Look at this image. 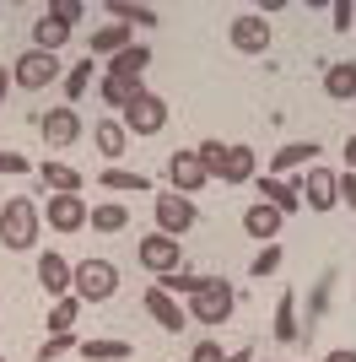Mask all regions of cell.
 <instances>
[{
	"label": "cell",
	"instance_id": "obj_12",
	"mask_svg": "<svg viewBox=\"0 0 356 362\" xmlns=\"http://www.w3.org/2000/svg\"><path fill=\"white\" fill-rule=\"evenodd\" d=\"M92 206L81 195H49L44 200V222L54 227V233H76V227H87Z\"/></svg>",
	"mask_w": 356,
	"mask_h": 362
},
{
	"label": "cell",
	"instance_id": "obj_8",
	"mask_svg": "<svg viewBox=\"0 0 356 362\" xmlns=\"http://www.w3.org/2000/svg\"><path fill=\"white\" fill-rule=\"evenodd\" d=\"M135 259H141L151 276H167V271H178V259H184V238H167V233H146V238L135 243Z\"/></svg>",
	"mask_w": 356,
	"mask_h": 362
},
{
	"label": "cell",
	"instance_id": "obj_10",
	"mask_svg": "<svg viewBox=\"0 0 356 362\" xmlns=\"http://www.w3.org/2000/svg\"><path fill=\"white\" fill-rule=\"evenodd\" d=\"M151 211H157V233H167V238H184L194 227V200L189 195H173V189H167V195L151 200Z\"/></svg>",
	"mask_w": 356,
	"mask_h": 362
},
{
	"label": "cell",
	"instance_id": "obj_32",
	"mask_svg": "<svg viewBox=\"0 0 356 362\" xmlns=\"http://www.w3.org/2000/svg\"><path fill=\"white\" fill-rule=\"evenodd\" d=\"M92 76H97V65H92V54L81 65H71V71H65V103H81V98H87V87H92Z\"/></svg>",
	"mask_w": 356,
	"mask_h": 362
},
{
	"label": "cell",
	"instance_id": "obj_20",
	"mask_svg": "<svg viewBox=\"0 0 356 362\" xmlns=\"http://www.w3.org/2000/svg\"><path fill=\"white\" fill-rule=\"evenodd\" d=\"M270 335H275L281 346H297V341H302V319H297V292H281V303H275V325H270Z\"/></svg>",
	"mask_w": 356,
	"mask_h": 362
},
{
	"label": "cell",
	"instance_id": "obj_44",
	"mask_svg": "<svg viewBox=\"0 0 356 362\" xmlns=\"http://www.w3.org/2000/svg\"><path fill=\"white\" fill-rule=\"evenodd\" d=\"M6 87H11V71H6V65H0V103H6Z\"/></svg>",
	"mask_w": 356,
	"mask_h": 362
},
{
	"label": "cell",
	"instance_id": "obj_36",
	"mask_svg": "<svg viewBox=\"0 0 356 362\" xmlns=\"http://www.w3.org/2000/svg\"><path fill=\"white\" fill-rule=\"evenodd\" d=\"M71 346H76V335H49L44 346H38V362H54V357H65Z\"/></svg>",
	"mask_w": 356,
	"mask_h": 362
},
{
	"label": "cell",
	"instance_id": "obj_5",
	"mask_svg": "<svg viewBox=\"0 0 356 362\" xmlns=\"http://www.w3.org/2000/svg\"><path fill=\"white\" fill-rule=\"evenodd\" d=\"M119 292V265L114 259H81L76 265V298L81 303H108Z\"/></svg>",
	"mask_w": 356,
	"mask_h": 362
},
{
	"label": "cell",
	"instance_id": "obj_19",
	"mask_svg": "<svg viewBox=\"0 0 356 362\" xmlns=\"http://www.w3.org/2000/svg\"><path fill=\"white\" fill-rule=\"evenodd\" d=\"M92 141H97V151H103L108 163H119V157L130 151V130L119 124V114H114V119H97V124H92Z\"/></svg>",
	"mask_w": 356,
	"mask_h": 362
},
{
	"label": "cell",
	"instance_id": "obj_15",
	"mask_svg": "<svg viewBox=\"0 0 356 362\" xmlns=\"http://www.w3.org/2000/svg\"><path fill=\"white\" fill-rule=\"evenodd\" d=\"M38 130H44L49 146H71V141L81 136V114H76L71 103H65V108H49L44 119H38Z\"/></svg>",
	"mask_w": 356,
	"mask_h": 362
},
{
	"label": "cell",
	"instance_id": "obj_21",
	"mask_svg": "<svg viewBox=\"0 0 356 362\" xmlns=\"http://www.w3.org/2000/svg\"><path fill=\"white\" fill-rule=\"evenodd\" d=\"M146 65H151V49H146V44H130L124 54H114V60L103 65V76H119V81H141V76H146Z\"/></svg>",
	"mask_w": 356,
	"mask_h": 362
},
{
	"label": "cell",
	"instance_id": "obj_24",
	"mask_svg": "<svg viewBox=\"0 0 356 362\" xmlns=\"http://www.w3.org/2000/svg\"><path fill=\"white\" fill-rule=\"evenodd\" d=\"M38 184H44L49 195H81V173L71 163H44L38 168Z\"/></svg>",
	"mask_w": 356,
	"mask_h": 362
},
{
	"label": "cell",
	"instance_id": "obj_22",
	"mask_svg": "<svg viewBox=\"0 0 356 362\" xmlns=\"http://www.w3.org/2000/svg\"><path fill=\"white\" fill-rule=\"evenodd\" d=\"M324 92L335 103H351L356 98V60H329L324 65Z\"/></svg>",
	"mask_w": 356,
	"mask_h": 362
},
{
	"label": "cell",
	"instance_id": "obj_30",
	"mask_svg": "<svg viewBox=\"0 0 356 362\" xmlns=\"http://www.w3.org/2000/svg\"><path fill=\"white\" fill-rule=\"evenodd\" d=\"M210 276H194V271H167V276H157V281H151V287H162L167 298H194V292L206 287Z\"/></svg>",
	"mask_w": 356,
	"mask_h": 362
},
{
	"label": "cell",
	"instance_id": "obj_17",
	"mask_svg": "<svg viewBox=\"0 0 356 362\" xmlns=\"http://www.w3.org/2000/svg\"><path fill=\"white\" fill-rule=\"evenodd\" d=\"M146 314L157 319V325H162V330H184V325H189V314H184V308H178V298H167L162 287H146Z\"/></svg>",
	"mask_w": 356,
	"mask_h": 362
},
{
	"label": "cell",
	"instance_id": "obj_11",
	"mask_svg": "<svg viewBox=\"0 0 356 362\" xmlns=\"http://www.w3.org/2000/svg\"><path fill=\"white\" fill-rule=\"evenodd\" d=\"M297 189H302L308 211H335L340 206V173H329V168H308V179L297 184Z\"/></svg>",
	"mask_w": 356,
	"mask_h": 362
},
{
	"label": "cell",
	"instance_id": "obj_9",
	"mask_svg": "<svg viewBox=\"0 0 356 362\" xmlns=\"http://www.w3.org/2000/svg\"><path fill=\"white\" fill-rule=\"evenodd\" d=\"M227 38H232V49H237V54H265V49H270V38H275V28L265 22V11H243V16H232Z\"/></svg>",
	"mask_w": 356,
	"mask_h": 362
},
{
	"label": "cell",
	"instance_id": "obj_3",
	"mask_svg": "<svg viewBox=\"0 0 356 362\" xmlns=\"http://www.w3.org/2000/svg\"><path fill=\"white\" fill-rule=\"evenodd\" d=\"M59 76H65V65L49 49H22L11 60V87H22V92H44V87H54Z\"/></svg>",
	"mask_w": 356,
	"mask_h": 362
},
{
	"label": "cell",
	"instance_id": "obj_6",
	"mask_svg": "<svg viewBox=\"0 0 356 362\" xmlns=\"http://www.w3.org/2000/svg\"><path fill=\"white\" fill-rule=\"evenodd\" d=\"M119 124H124L130 136H162L167 130V103L157 98V92H141V98L119 114Z\"/></svg>",
	"mask_w": 356,
	"mask_h": 362
},
{
	"label": "cell",
	"instance_id": "obj_42",
	"mask_svg": "<svg viewBox=\"0 0 356 362\" xmlns=\"http://www.w3.org/2000/svg\"><path fill=\"white\" fill-rule=\"evenodd\" d=\"M324 362H356V351H351V346H335V351H329Z\"/></svg>",
	"mask_w": 356,
	"mask_h": 362
},
{
	"label": "cell",
	"instance_id": "obj_1",
	"mask_svg": "<svg viewBox=\"0 0 356 362\" xmlns=\"http://www.w3.org/2000/svg\"><path fill=\"white\" fill-rule=\"evenodd\" d=\"M200 157H206L210 179H222V184H254V179H259V151L243 146V141H232V146L206 141V146H200Z\"/></svg>",
	"mask_w": 356,
	"mask_h": 362
},
{
	"label": "cell",
	"instance_id": "obj_29",
	"mask_svg": "<svg viewBox=\"0 0 356 362\" xmlns=\"http://www.w3.org/2000/svg\"><path fill=\"white\" fill-rule=\"evenodd\" d=\"M97 184H103V189H124V195H151V179L135 173V168H108Z\"/></svg>",
	"mask_w": 356,
	"mask_h": 362
},
{
	"label": "cell",
	"instance_id": "obj_23",
	"mask_svg": "<svg viewBox=\"0 0 356 362\" xmlns=\"http://www.w3.org/2000/svg\"><path fill=\"white\" fill-rule=\"evenodd\" d=\"M135 44V28H124V22H108V28L92 33V60L103 54V60H114V54H124V49Z\"/></svg>",
	"mask_w": 356,
	"mask_h": 362
},
{
	"label": "cell",
	"instance_id": "obj_18",
	"mask_svg": "<svg viewBox=\"0 0 356 362\" xmlns=\"http://www.w3.org/2000/svg\"><path fill=\"white\" fill-rule=\"evenodd\" d=\"M313 157H319L313 141H292V146H281L275 157H270V179H286V173H297V168H313Z\"/></svg>",
	"mask_w": 356,
	"mask_h": 362
},
{
	"label": "cell",
	"instance_id": "obj_26",
	"mask_svg": "<svg viewBox=\"0 0 356 362\" xmlns=\"http://www.w3.org/2000/svg\"><path fill=\"white\" fill-rule=\"evenodd\" d=\"M76 351H81L87 362H130L135 357L130 341H97V335H92V341H76Z\"/></svg>",
	"mask_w": 356,
	"mask_h": 362
},
{
	"label": "cell",
	"instance_id": "obj_27",
	"mask_svg": "<svg viewBox=\"0 0 356 362\" xmlns=\"http://www.w3.org/2000/svg\"><path fill=\"white\" fill-rule=\"evenodd\" d=\"M141 92H146L141 81H119V76H103V81H97V98H103L108 108H119V114H124V108H130Z\"/></svg>",
	"mask_w": 356,
	"mask_h": 362
},
{
	"label": "cell",
	"instance_id": "obj_38",
	"mask_svg": "<svg viewBox=\"0 0 356 362\" xmlns=\"http://www.w3.org/2000/svg\"><path fill=\"white\" fill-rule=\"evenodd\" d=\"M189 362H227V351L216 346V341H200V346L189 351Z\"/></svg>",
	"mask_w": 356,
	"mask_h": 362
},
{
	"label": "cell",
	"instance_id": "obj_13",
	"mask_svg": "<svg viewBox=\"0 0 356 362\" xmlns=\"http://www.w3.org/2000/svg\"><path fill=\"white\" fill-rule=\"evenodd\" d=\"M38 287H44L49 298H71V292H76V265H65L54 249L38 255Z\"/></svg>",
	"mask_w": 356,
	"mask_h": 362
},
{
	"label": "cell",
	"instance_id": "obj_7",
	"mask_svg": "<svg viewBox=\"0 0 356 362\" xmlns=\"http://www.w3.org/2000/svg\"><path fill=\"white\" fill-rule=\"evenodd\" d=\"M167 184H173V195H200L210 184V168H206V157H200V146L167 157Z\"/></svg>",
	"mask_w": 356,
	"mask_h": 362
},
{
	"label": "cell",
	"instance_id": "obj_31",
	"mask_svg": "<svg viewBox=\"0 0 356 362\" xmlns=\"http://www.w3.org/2000/svg\"><path fill=\"white\" fill-rule=\"evenodd\" d=\"M92 233H124V227H130V211H124V206H119V200H103V206H92Z\"/></svg>",
	"mask_w": 356,
	"mask_h": 362
},
{
	"label": "cell",
	"instance_id": "obj_16",
	"mask_svg": "<svg viewBox=\"0 0 356 362\" xmlns=\"http://www.w3.org/2000/svg\"><path fill=\"white\" fill-rule=\"evenodd\" d=\"M259 200H265V206H275L281 216H297V211H302V189H297L292 179H270V173H265V179H259Z\"/></svg>",
	"mask_w": 356,
	"mask_h": 362
},
{
	"label": "cell",
	"instance_id": "obj_45",
	"mask_svg": "<svg viewBox=\"0 0 356 362\" xmlns=\"http://www.w3.org/2000/svg\"><path fill=\"white\" fill-rule=\"evenodd\" d=\"M0 362H6V357H0Z\"/></svg>",
	"mask_w": 356,
	"mask_h": 362
},
{
	"label": "cell",
	"instance_id": "obj_43",
	"mask_svg": "<svg viewBox=\"0 0 356 362\" xmlns=\"http://www.w3.org/2000/svg\"><path fill=\"white\" fill-rule=\"evenodd\" d=\"M227 362H254V346H237V351H227Z\"/></svg>",
	"mask_w": 356,
	"mask_h": 362
},
{
	"label": "cell",
	"instance_id": "obj_33",
	"mask_svg": "<svg viewBox=\"0 0 356 362\" xmlns=\"http://www.w3.org/2000/svg\"><path fill=\"white\" fill-rule=\"evenodd\" d=\"M108 11H114L124 28H157V11H151V6H130V0H114Z\"/></svg>",
	"mask_w": 356,
	"mask_h": 362
},
{
	"label": "cell",
	"instance_id": "obj_34",
	"mask_svg": "<svg viewBox=\"0 0 356 362\" xmlns=\"http://www.w3.org/2000/svg\"><path fill=\"white\" fill-rule=\"evenodd\" d=\"M275 271H281V243H265V249L249 259V276H254V281H265V276H275Z\"/></svg>",
	"mask_w": 356,
	"mask_h": 362
},
{
	"label": "cell",
	"instance_id": "obj_37",
	"mask_svg": "<svg viewBox=\"0 0 356 362\" xmlns=\"http://www.w3.org/2000/svg\"><path fill=\"white\" fill-rule=\"evenodd\" d=\"M329 16H335V28H340V33H351V22H356V6H351V0H335V6H329Z\"/></svg>",
	"mask_w": 356,
	"mask_h": 362
},
{
	"label": "cell",
	"instance_id": "obj_14",
	"mask_svg": "<svg viewBox=\"0 0 356 362\" xmlns=\"http://www.w3.org/2000/svg\"><path fill=\"white\" fill-rule=\"evenodd\" d=\"M281 222H286V216L275 211V206H265V200H254L249 211H243V233H249V238H259V249L281 238Z\"/></svg>",
	"mask_w": 356,
	"mask_h": 362
},
{
	"label": "cell",
	"instance_id": "obj_39",
	"mask_svg": "<svg viewBox=\"0 0 356 362\" xmlns=\"http://www.w3.org/2000/svg\"><path fill=\"white\" fill-rule=\"evenodd\" d=\"M28 157H22V151H0V173H11V179H16V173H28Z\"/></svg>",
	"mask_w": 356,
	"mask_h": 362
},
{
	"label": "cell",
	"instance_id": "obj_2",
	"mask_svg": "<svg viewBox=\"0 0 356 362\" xmlns=\"http://www.w3.org/2000/svg\"><path fill=\"white\" fill-rule=\"evenodd\" d=\"M38 233H44V206L38 200H28V195H16V200H6L0 206V243L6 249H32L38 243Z\"/></svg>",
	"mask_w": 356,
	"mask_h": 362
},
{
	"label": "cell",
	"instance_id": "obj_28",
	"mask_svg": "<svg viewBox=\"0 0 356 362\" xmlns=\"http://www.w3.org/2000/svg\"><path fill=\"white\" fill-rule=\"evenodd\" d=\"M76 319H81V298H54L49 303V335H76Z\"/></svg>",
	"mask_w": 356,
	"mask_h": 362
},
{
	"label": "cell",
	"instance_id": "obj_35",
	"mask_svg": "<svg viewBox=\"0 0 356 362\" xmlns=\"http://www.w3.org/2000/svg\"><path fill=\"white\" fill-rule=\"evenodd\" d=\"M49 16H59L65 28H76V22L87 16V6H81V0H54V6H49Z\"/></svg>",
	"mask_w": 356,
	"mask_h": 362
},
{
	"label": "cell",
	"instance_id": "obj_25",
	"mask_svg": "<svg viewBox=\"0 0 356 362\" xmlns=\"http://www.w3.org/2000/svg\"><path fill=\"white\" fill-rule=\"evenodd\" d=\"M71 44V28H65V22H59V16H38V22H32V49H49V54H59V49Z\"/></svg>",
	"mask_w": 356,
	"mask_h": 362
},
{
	"label": "cell",
	"instance_id": "obj_41",
	"mask_svg": "<svg viewBox=\"0 0 356 362\" xmlns=\"http://www.w3.org/2000/svg\"><path fill=\"white\" fill-rule=\"evenodd\" d=\"M345 173H356V130L345 136Z\"/></svg>",
	"mask_w": 356,
	"mask_h": 362
},
{
	"label": "cell",
	"instance_id": "obj_40",
	"mask_svg": "<svg viewBox=\"0 0 356 362\" xmlns=\"http://www.w3.org/2000/svg\"><path fill=\"white\" fill-rule=\"evenodd\" d=\"M340 206L356 211V173H340Z\"/></svg>",
	"mask_w": 356,
	"mask_h": 362
},
{
	"label": "cell",
	"instance_id": "obj_4",
	"mask_svg": "<svg viewBox=\"0 0 356 362\" xmlns=\"http://www.w3.org/2000/svg\"><path fill=\"white\" fill-rule=\"evenodd\" d=\"M232 308H237V292H232V281H222V276H210L206 287L189 298V319L194 325H227Z\"/></svg>",
	"mask_w": 356,
	"mask_h": 362
}]
</instances>
